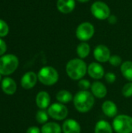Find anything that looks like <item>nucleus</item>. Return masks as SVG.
Masks as SVG:
<instances>
[{
    "mask_svg": "<svg viewBox=\"0 0 132 133\" xmlns=\"http://www.w3.org/2000/svg\"><path fill=\"white\" fill-rule=\"evenodd\" d=\"M73 104L80 113L89 111L95 104V97L88 90H79L73 97Z\"/></svg>",
    "mask_w": 132,
    "mask_h": 133,
    "instance_id": "obj_1",
    "label": "nucleus"
},
{
    "mask_svg": "<svg viewBox=\"0 0 132 133\" xmlns=\"http://www.w3.org/2000/svg\"><path fill=\"white\" fill-rule=\"evenodd\" d=\"M88 66L81 58H73L68 62L65 71L68 76L73 80L82 79L87 73Z\"/></svg>",
    "mask_w": 132,
    "mask_h": 133,
    "instance_id": "obj_2",
    "label": "nucleus"
},
{
    "mask_svg": "<svg viewBox=\"0 0 132 133\" xmlns=\"http://www.w3.org/2000/svg\"><path fill=\"white\" fill-rule=\"evenodd\" d=\"M38 80L44 86H53L58 81L59 74L57 69L52 66H44L40 69L37 74Z\"/></svg>",
    "mask_w": 132,
    "mask_h": 133,
    "instance_id": "obj_3",
    "label": "nucleus"
},
{
    "mask_svg": "<svg viewBox=\"0 0 132 133\" xmlns=\"http://www.w3.org/2000/svg\"><path fill=\"white\" fill-rule=\"evenodd\" d=\"M19 65L18 58L12 55L8 54L0 57V73L4 76L12 74Z\"/></svg>",
    "mask_w": 132,
    "mask_h": 133,
    "instance_id": "obj_4",
    "label": "nucleus"
},
{
    "mask_svg": "<svg viewBox=\"0 0 132 133\" xmlns=\"http://www.w3.org/2000/svg\"><path fill=\"white\" fill-rule=\"evenodd\" d=\"M113 129L117 133H132V117L117 115L113 121Z\"/></svg>",
    "mask_w": 132,
    "mask_h": 133,
    "instance_id": "obj_5",
    "label": "nucleus"
},
{
    "mask_svg": "<svg viewBox=\"0 0 132 133\" xmlns=\"http://www.w3.org/2000/svg\"><path fill=\"white\" fill-rule=\"evenodd\" d=\"M47 113L49 115V117H51V118L57 121H61L65 120L67 118L68 115V109L65 106V104L57 102L49 106V108H47Z\"/></svg>",
    "mask_w": 132,
    "mask_h": 133,
    "instance_id": "obj_6",
    "label": "nucleus"
},
{
    "mask_svg": "<svg viewBox=\"0 0 132 133\" xmlns=\"http://www.w3.org/2000/svg\"><path fill=\"white\" fill-rule=\"evenodd\" d=\"M95 29L93 24L89 22H84L78 26L75 31V35L79 41L86 42L93 37Z\"/></svg>",
    "mask_w": 132,
    "mask_h": 133,
    "instance_id": "obj_7",
    "label": "nucleus"
},
{
    "mask_svg": "<svg viewBox=\"0 0 132 133\" xmlns=\"http://www.w3.org/2000/svg\"><path fill=\"white\" fill-rule=\"evenodd\" d=\"M90 9L93 16L100 20L107 19L110 16V9L109 6L103 2H95L91 5Z\"/></svg>",
    "mask_w": 132,
    "mask_h": 133,
    "instance_id": "obj_8",
    "label": "nucleus"
},
{
    "mask_svg": "<svg viewBox=\"0 0 132 133\" xmlns=\"http://www.w3.org/2000/svg\"><path fill=\"white\" fill-rule=\"evenodd\" d=\"M93 56L95 59L100 63H104L109 61L111 55L110 49L103 44L97 45L93 51Z\"/></svg>",
    "mask_w": 132,
    "mask_h": 133,
    "instance_id": "obj_9",
    "label": "nucleus"
},
{
    "mask_svg": "<svg viewBox=\"0 0 132 133\" xmlns=\"http://www.w3.org/2000/svg\"><path fill=\"white\" fill-rule=\"evenodd\" d=\"M87 73L94 79H100L104 77L105 71L100 62H92L88 65Z\"/></svg>",
    "mask_w": 132,
    "mask_h": 133,
    "instance_id": "obj_10",
    "label": "nucleus"
},
{
    "mask_svg": "<svg viewBox=\"0 0 132 133\" xmlns=\"http://www.w3.org/2000/svg\"><path fill=\"white\" fill-rule=\"evenodd\" d=\"M37 80H38V77L35 72H27L21 78L20 83L23 89L30 90V89H32L37 84Z\"/></svg>",
    "mask_w": 132,
    "mask_h": 133,
    "instance_id": "obj_11",
    "label": "nucleus"
},
{
    "mask_svg": "<svg viewBox=\"0 0 132 133\" xmlns=\"http://www.w3.org/2000/svg\"><path fill=\"white\" fill-rule=\"evenodd\" d=\"M63 133H81L80 124L75 119H65L62 124Z\"/></svg>",
    "mask_w": 132,
    "mask_h": 133,
    "instance_id": "obj_12",
    "label": "nucleus"
},
{
    "mask_svg": "<svg viewBox=\"0 0 132 133\" xmlns=\"http://www.w3.org/2000/svg\"><path fill=\"white\" fill-rule=\"evenodd\" d=\"M91 93L93 95L99 99L104 98L107 94V87L100 81H96L91 84Z\"/></svg>",
    "mask_w": 132,
    "mask_h": 133,
    "instance_id": "obj_13",
    "label": "nucleus"
},
{
    "mask_svg": "<svg viewBox=\"0 0 132 133\" xmlns=\"http://www.w3.org/2000/svg\"><path fill=\"white\" fill-rule=\"evenodd\" d=\"M36 104L41 109L45 110L51 105V96L46 91H40L36 96Z\"/></svg>",
    "mask_w": 132,
    "mask_h": 133,
    "instance_id": "obj_14",
    "label": "nucleus"
},
{
    "mask_svg": "<svg viewBox=\"0 0 132 133\" xmlns=\"http://www.w3.org/2000/svg\"><path fill=\"white\" fill-rule=\"evenodd\" d=\"M102 111L103 114L108 118H115L117 115L118 109L117 104L110 100L105 101L102 104Z\"/></svg>",
    "mask_w": 132,
    "mask_h": 133,
    "instance_id": "obj_15",
    "label": "nucleus"
},
{
    "mask_svg": "<svg viewBox=\"0 0 132 133\" xmlns=\"http://www.w3.org/2000/svg\"><path fill=\"white\" fill-rule=\"evenodd\" d=\"M1 88L2 91L7 95H12L16 93L17 85L14 79L10 77H5L2 80Z\"/></svg>",
    "mask_w": 132,
    "mask_h": 133,
    "instance_id": "obj_16",
    "label": "nucleus"
},
{
    "mask_svg": "<svg viewBox=\"0 0 132 133\" xmlns=\"http://www.w3.org/2000/svg\"><path fill=\"white\" fill-rule=\"evenodd\" d=\"M75 7V0H58L57 1V9L58 11L64 14H68L72 12Z\"/></svg>",
    "mask_w": 132,
    "mask_h": 133,
    "instance_id": "obj_17",
    "label": "nucleus"
},
{
    "mask_svg": "<svg viewBox=\"0 0 132 133\" xmlns=\"http://www.w3.org/2000/svg\"><path fill=\"white\" fill-rule=\"evenodd\" d=\"M113 127L112 125L105 120H100L96 122L94 133H113Z\"/></svg>",
    "mask_w": 132,
    "mask_h": 133,
    "instance_id": "obj_18",
    "label": "nucleus"
},
{
    "mask_svg": "<svg viewBox=\"0 0 132 133\" xmlns=\"http://www.w3.org/2000/svg\"><path fill=\"white\" fill-rule=\"evenodd\" d=\"M74 96L67 90H61L56 94V100L63 104H67L73 101Z\"/></svg>",
    "mask_w": 132,
    "mask_h": 133,
    "instance_id": "obj_19",
    "label": "nucleus"
},
{
    "mask_svg": "<svg viewBox=\"0 0 132 133\" xmlns=\"http://www.w3.org/2000/svg\"><path fill=\"white\" fill-rule=\"evenodd\" d=\"M41 133H61L62 128L57 122H47L41 127Z\"/></svg>",
    "mask_w": 132,
    "mask_h": 133,
    "instance_id": "obj_20",
    "label": "nucleus"
},
{
    "mask_svg": "<svg viewBox=\"0 0 132 133\" xmlns=\"http://www.w3.org/2000/svg\"><path fill=\"white\" fill-rule=\"evenodd\" d=\"M121 71L123 76L128 80L129 82H132V62L126 61L123 62L121 65Z\"/></svg>",
    "mask_w": 132,
    "mask_h": 133,
    "instance_id": "obj_21",
    "label": "nucleus"
},
{
    "mask_svg": "<svg viewBox=\"0 0 132 133\" xmlns=\"http://www.w3.org/2000/svg\"><path fill=\"white\" fill-rule=\"evenodd\" d=\"M76 52L79 58H86L90 53V46L86 42H82L77 46Z\"/></svg>",
    "mask_w": 132,
    "mask_h": 133,
    "instance_id": "obj_22",
    "label": "nucleus"
},
{
    "mask_svg": "<svg viewBox=\"0 0 132 133\" xmlns=\"http://www.w3.org/2000/svg\"><path fill=\"white\" fill-rule=\"evenodd\" d=\"M49 119V115L47 113V111H46L45 110H41L40 109L37 114H36V120L39 124H42L44 125L45 123L48 122Z\"/></svg>",
    "mask_w": 132,
    "mask_h": 133,
    "instance_id": "obj_23",
    "label": "nucleus"
},
{
    "mask_svg": "<svg viewBox=\"0 0 132 133\" xmlns=\"http://www.w3.org/2000/svg\"><path fill=\"white\" fill-rule=\"evenodd\" d=\"M122 95L124 97L129 98L132 97V82H128V83L124 84L121 90Z\"/></svg>",
    "mask_w": 132,
    "mask_h": 133,
    "instance_id": "obj_24",
    "label": "nucleus"
},
{
    "mask_svg": "<svg viewBox=\"0 0 132 133\" xmlns=\"http://www.w3.org/2000/svg\"><path fill=\"white\" fill-rule=\"evenodd\" d=\"M108 62L112 66H114V67H117L119 65H121V64L123 63L121 58L119 55H111Z\"/></svg>",
    "mask_w": 132,
    "mask_h": 133,
    "instance_id": "obj_25",
    "label": "nucleus"
},
{
    "mask_svg": "<svg viewBox=\"0 0 132 133\" xmlns=\"http://www.w3.org/2000/svg\"><path fill=\"white\" fill-rule=\"evenodd\" d=\"M78 87L80 89V90H88V89H89L91 87V83L88 79H82L79 80Z\"/></svg>",
    "mask_w": 132,
    "mask_h": 133,
    "instance_id": "obj_26",
    "label": "nucleus"
},
{
    "mask_svg": "<svg viewBox=\"0 0 132 133\" xmlns=\"http://www.w3.org/2000/svg\"><path fill=\"white\" fill-rule=\"evenodd\" d=\"M9 33V26L2 19H0V37H5Z\"/></svg>",
    "mask_w": 132,
    "mask_h": 133,
    "instance_id": "obj_27",
    "label": "nucleus"
},
{
    "mask_svg": "<svg viewBox=\"0 0 132 133\" xmlns=\"http://www.w3.org/2000/svg\"><path fill=\"white\" fill-rule=\"evenodd\" d=\"M104 78H105L106 82L108 83H110V84H112V83H115V81H116V79H117L116 75H115L114 72H110L105 73Z\"/></svg>",
    "mask_w": 132,
    "mask_h": 133,
    "instance_id": "obj_28",
    "label": "nucleus"
},
{
    "mask_svg": "<svg viewBox=\"0 0 132 133\" xmlns=\"http://www.w3.org/2000/svg\"><path fill=\"white\" fill-rule=\"evenodd\" d=\"M6 48H7V47H6L5 42L3 40H2V39L0 38V56H1V55L2 56V55L5 53Z\"/></svg>",
    "mask_w": 132,
    "mask_h": 133,
    "instance_id": "obj_29",
    "label": "nucleus"
},
{
    "mask_svg": "<svg viewBox=\"0 0 132 133\" xmlns=\"http://www.w3.org/2000/svg\"><path fill=\"white\" fill-rule=\"evenodd\" d=\"M26 133H41V131L37 126H31V127L27 129Z\"/></svg>",
    "mask_w": 132,
    "mask_h": 133,
    "instance_id": "obj_30",
    "label": "nucleus"
},
{
    "mask_svg": "<svg viewBox=\"0 0 132 133\" xmlns=\"http://www.w3.org/2000/svg\"><path fill=\"white\" fill-rule=\"evenodd\" d=\"M107 20H108V23L110 24H113L114 25V24H115L117 22V16L115 15H110L108 17Z\"/></svg>",
    "mask_w": 132,
    "mask_h": 133,
    "instance_id": "obj_31",
    "label": "nucleus"
},
{
    "mask_svg": "<svg viewBox=\"0 0 132 133\" xmlns=\"http://www.w3.org/2000/svg\"><path fill=\"white\" fill-rule=\"evenodd\" d=\"M76 1H78V2H79L85 3V2H89L90 0H76Z\"/></svg>",
    "mask_w": 132,
    "mask_h": 133,
    "instance_id": "obj_32",
    "label": "nucleus"
},
{
    "mask_svg": "<svg viewBox=\"0 0 132 133\" xmlns=\"http://www.w3.org/2000/svg\"><path fill=\"white\" fill-rule=\"evenodd\" d=\"M1 79H2V74L0 73V81H1Z\"/></svg>",
    "mask_w": 132,
    "mask_h": 133,
    "instance_id": "obj_33",
    "label": "nucleus"
}]
</instances>
